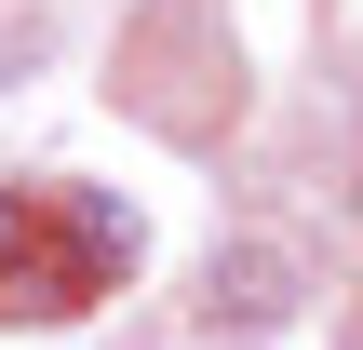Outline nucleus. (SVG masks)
I'll use <instances>...</instances> for the list:
<instances>
[{
  "label": "nucleus",
  "mask_w": 363,
  "mask_h": 350,
  "mask_svg": "<svg viewBox=\"0 0 363 350\" xmlns=\"http://www.w3.org/2000/svg\"><path fill=\"white\" fill-rule=\"evenodd\" d=\"M296 297V256H269V243H216V310H242V324H269Z\"/></svg>",
  "instance_id": "obj_1"
}]
</instances>
